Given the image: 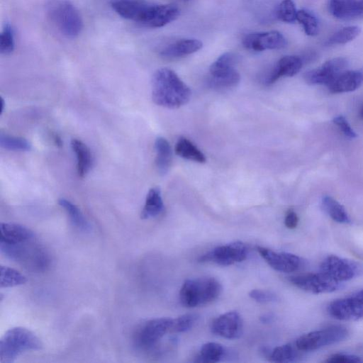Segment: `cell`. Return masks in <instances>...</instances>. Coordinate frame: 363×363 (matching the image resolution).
Instances as JSON below:
<instances>
[{
    "label": "cell",
    "instance_id": "cell-2",
    "mask_svg": "<svg viewBox=\"0 0 363 363\" xmlns=\"http://www.w3.org/2000/svg\"><path fill=\"white\" fill-rule=\"evenodd\" d=\"M0 250L7 258L32 271H43L50 263L48 252L35 237L17 243L0 242Z\"/></svg>",
    "mask_w": 363,
    "mask_h": 363
},
{
    "label": "cell",
    "instance_id": "cell-4",
    "mask_svg": "<svg viewBox=\"0 0 363 363\" xmlns=\"http://www.w3.org/2000/svg\"><path fill=\"white\" fill-rule=\"evenodd\" d=\"M43 344L31 330L23 327L8 330L0 340V362L13 363L21 354L39 350Z\"/></svg>",
    "mask_w": 363,
    "mask_h": 363
},
{
    "label": "cell",
    "instance_id": "cell-6",
    "mask_svg": "<svg viewBox=\"0 0 363 363\" xmlns=\"http://www.w3.org/2000/svg\"><path fill=\"white\" fill-rule=\"evenodd\" d=\"M172 318H157L140 324L134 333L135 345L143 351H151L170 332Z\"/></svg>",
    "mask_w": 363,
    "mask_h": 363
},
{
    "label": "cell",
    "instance_id": "cell-32",
    "mask_svg": "<svg viewBox=\"0 0 363 363\" xmlns=\"http://www.w3.org/2000/svg\"><path fill=\"white\" fill-rule=\"evenodd\" d=\"M26 281V277L18 271L6 266H1V289L22 285Z\"/></svg>",
    "mask_w": 363,
    "mask_h": 363
},
{
    "label": "cell",
    "instance_id": "cell-17",
    "mask_svg": "<svg viewBox=\"0 0 363 363\" xmlns=\"http://www.w3.org/2000/svg\"><path fill=\"white\" fill-rule=\"evenodd\" d=\"M303 65L301 57L296 55H286L281 57L270 70L264 79L266 85L274 84L281 77H292L296 74Z\"/></svg>",
    "mask_w": 363,
    "mask_h": 363
},
{
    "label": "cell",
    "instance_id": "cell-39",
    "mask_svg": "<svg viewBox=\"0 0 363 363\" xmlns=\"http://www.w3.org/2000/svg\"><path fill=\"white\" fill-rule=\"evenodd\" d=\"M328 363H357L360 362L359 357L353 354H334L330 355L325 360Z\"/></svg>",
    "mask_w": 363,
    "mask_h": 363
},
{
    "label": "cell",
    "instance_id": "cell-13",
    "mask_svg": "<svg viewBox=\"0 0 363 363\" xmlns=\"http://www.w3.org/2000/svg\"><path fill=\"white\" fill-rule=\"evenodd\" d=\"M286 43L284 36L277 30L251 33L242 39L243 46L247 50L255 52L281 49L286 45Z\"/></svg>",
    "mask_w": 363,
    "mask_h": 363
},
{
    "label": "cell",
    "instance_id": "cell-38",
    "mask_svg": "<svg viewBox=\"0 0 363 363\" xmlns=\"http://www.w3.org/2000/svg\"><path fill=\"white\" fill-rule=\"evenodd\" d=\"M249 296L255 301L262 303L274 302L278 299L275 294L261 289H253L250 291Z\"/></svg>",
    "mask_w": 363,
    "mask_h": 363
},
{
    "label": "cell",
    "instance_id": "cell-10",
    "mask_svg": "<svg viewBox=\"0 0 363 363\" xmlns=\"http://www.w3.org/2000/svg\"><path fill=\"white\" fill-rule=\"evenodd\" d=\"M289 281L303 291L316 294L333 292L342 284L320 272L294 275L289 277Z\"/></svg>",
    "mask_w": 363,
    "mask_h": 363
},
{
    "label": "cell",
    "instance_id": "cell-33",
    "mask_svg": "<svg viewBox=\"0 0 363 363\" xmlns=\"http://www.w3.org/2000/svg\"><path fill=\"white\" fill-rule=\"evenodd\" d=\"M296 21L302 25L306 35L313 36L318 33V22L316 17L310 11L301 9L297 11Z\"/></svg>",
    "mask_w": 363,
    "mask_h": 363
},
{
    "label": "cell",
    "instance_id": "cell-41",
    "mask_svg": "<svg viewBox=\"0 0 363 363\" xmlns=\"http://www.w3.org/2000/svg\"><path fill=\"white\" fill-rule=\"evenodd\" d=\"M298 223V218L297 216V214L295 213L294 211L290 209L287 211L285 219H284V224L286 228L289 229H294L295 228Z\"/></svg>",
    "mask_w": 363,
    "mask_h": 363
},
{
    "label": "cell",
    "instance_id": "cell-27",
    "mask_svg": "<svg viewBox=\"0 0 363 363\" xmlns=\"http://www.w3.org/2000/svg\"><path fill=\"white\" fill-rule=\"evenodd\" d=\"M321 204L323 210L335 221L340 223H350V220L345 208L331 196H323Z\"/></svg>",
    "mask_w": 363,
    "mask_h": 363
},
{
    "label": "cell",
    "instance_id": "cell-14",
    "mask_svg": "<svg viewBox=\"0 0 363 363\" xmlns=\"http://www.w3.org/2000/svg\"><path fill=\"white\" fill-rule=\"evenodd\" d=\"M140 24L149 28H160L178 18L180 10L172 4H155L150 3Z\"/></svg>",
    "mask_w": 363,
    "mask_h": 363
},
{
    "label": "cell",
    "instance_id": "cell-15",
    "mask_svg": "<svg viewBox=\"0 0 363 363\" xmlns=\"http://www.w3.org/2000/svg\"><path fill=\"white\" fill-rule=\"evenodd\" d=\"M328 311L331 316L341 320H363V302L350 296L331 302Z\"/></svg>",
    "mask_w": 363,
    "mask_h": 363
},
{
    "label": "cell",
    "instance_id": "cell-47",
    "mask_svg": "<svg viewBox=\"0 0 363 363\" xmlns=\"http://www.w3.org/2000/svg\"><path fill=\"white\" fill-rule=\"evenodd\" d=\"M185 1H189V0H185Z\"/></svg>",
    "mask_w": 363,
    "mask_h": 363
},
{
    "label": "cell",
    "instance_id": "cell-22",
    "mask_svg": "<svg viewBox=\"0 0 363 363\" xmlns=\"http://www.w3.org/2000/svg\"><path fill=\"white\" fill-rule=\"evenodd\" d=\"M239 60V56L232 52L221 55L209 68L211 77H225L237 72L235 65Z\"/></svg>",
    "mask_w": 363,
    "mask_h": 363
},
{
    "label": "cell",
    "instance_id": "cell-43",
    "mask_svg": "<svg viewBox=\"0 0 363 363\" xmlns=\"http://www.w3.org/2000/svg\"><path fill=\"white\" fill-rule=\"evenodd\" d=\"M352 296L363 302V289L352 294Z\"/></svg>",
    "mask_w": 363,
    "mask_h": 363
},
{
    "label": "cell",
    "instance_id": "cell-45",
    "mask_svg": "<svg viewBox=\"0 0 363 363\" xmlns=\"http://www.w3.org/2000/svg\"><path fill=\"white\" fill-rule=\"evenodd\" d=\"M359 118H361L362 121H363V104L359 109Z\"/></svg>",
    "mask_w": 363,
    "mask_h": 363
},
{
    "label": "cell",
    "instance_id": "cell-21",
    "mask_svg": "<svg viewBox=\"0 0 363 363\" xmlns=\"http://www.w3.org/2000/svg\"><path fill=\"white\" fill-rule=\"evenodd\" d=\"M328 11L340 20L359 18V0H330Z\"/></svg>",
    "mask_w": 363,
    "mask_h": 363
},
{
    "label": "cell",
    "instance_id": "cell-12",
    "mask_svg": "<svg viewBox=\"0 0 363 363\" xmlns=\"http://www.w3.org/2000/svg\"><path fill=\"white\" fill-rule=\"evenodd\" d=\"M260 256L274 269L281 272H294L303 264V260L298 256L285 252H274L271 249L257 246Z\"/></svg>",
    "mask_w": 363,
    "mask_h": 363
},
{
    "label": "cell",
    "instance_id": "cell-11",
    "mask_svg": "<svg viewBox=\"0 0 363 363\" xmlns=\"http://www.w3.org/2000/svg\"><path fill=\"white\" fill-rule=\"evenodd\" d=\"M348 62L344 57H335L326 61L320 67L304 73L305 82L311 85H328L336 76L345 71Z\"/></svg>",
    "mask_w": 363,
    "mask_h": 363
},
{
    "label": "cell",
    "instance_id": "cell-5",
    "mask_svg": "<svg viewBox=\"0 0 363 363\" xmlns=\"http://www.w3.org/2000/svg\"><path fill=\"white\" fill-rule=\"evenodd\" d=\"M221 290L220 282L213 277L186 279L180 289L179 301L186 308L203 306L217 299Z\"/></svg>",
    "mask_w": 363,
    "mask_h": 363
},
{
    "label": "cell",
    "instance_id": "cell-3",
    "mask_svg": "<svg viewBox=\"0 0 363 363\" xmlns=\"http://www.w3.org/2000/svg\"><path fill=\"white\" fill-rule=\"evenodd\" d=\"M45 13L64 36L74 38L81 33L83 28L82 16L69 0H49L45 4Z\"/></svg>",
    "mask_w": 363,
    "mask_h": 363
},
{
    "label": "cell",
    "instance_id": "cell-23",
    "mask_svg": "<svg viewBox=\"0 0 363 363\" xmlns=\"http://www.w3.org/2000/svg\"><path fill=\"white\" fill-rule=\"evenodd\" d=\"M71 147L77 158V170L80 177H84L91 168L93 159L86 144L78 139H72Z\"/></svg>",
    "mask_w": 363,
    "mask_h": 363
},
{
    "label": "cell",
    "instance_id": "cell-19",
    "mask_svg": "<svg viewBox=\"0 0 363 363\" xmlns=\"http://www.w3.org/2000/svg\"><path fill=\"white\" fill-rule=\"evenodd\" d=\"M362 83L363 74L361 72L347 70L340 73L327 86L331 93H345L356 90Z\"/></svg>",
    "mask_w": 363,
    "mask_h": 363
},
{
    "label": "cell",
    "instance_id": "cell-31",
    "mask_svg": "<svg viewBox=\"0 0 363 363\" xmlns=\"http://www.w3.org/2000/svg\"><path fill=\"white\" fill-rule=\"evenodd\" d=\"M300 352L296 346L291 344H286L274 348L269 353L268 357L270 362H289L294 361Z\"/></svg>",
    "mask_w": 363,
    "mask_h": 363
},
{
    "label": "cell",
    "instance_id": "cell-24",
    "mask_svg": "<svg viewBox=\"0 0 363 363\" xmlns=\"http://www.w3.org/2000/svg\"><path fill=\"white\" fill-rule=\"evenodd\" d=\"M155 149L156 152L155 165L161 175L167 173L172 164V152L169 142L162 137L155 140Z\"/></svg>",
    "mask_w": 363,
    "mask_h": 363
},
{
    "label": "cell",
    "instance_id": "cell-7",
    "mask_svg": "<svg viewBox=\"0 0 363 363\" xmlns=\"http://www.w3.org/2000/svg\"><path fill=\"white\" fill-rule=\"evenodd\" d=\"M349 335L343 326L334 325L314 330L300 336L295 346L300 352H310L346 339Z\"/></svg>",
    "mask_w": 363,
    "mask_h": 363
},
{
    "label": "cell",
    "instance_id": "cell-44",
    "mask_svg": "<svg viewBox=\"0 0 363 363\" xmlns=\"http://www.w3.org/2000/svg\"><path fill=\"white\" fill-rule=\"evenodd\" d=\"M359 18H363V0H359Z\"/></svg>",
    "mask_w": 363,
    "mask_h": 363
},
{
    "label": "cell",
    "instance_id": "cell-28",
    "mask_svg": "<svg viewBox=\"0 0 363 363\" xmlns=\"http://www.w3.org/2000/svg\"><path fill=\"white\" fill-rule=\"evenodd\" d=\"M58 203L67 212L73 225L83 231H87L89 229L88 221L75 204L65 198L60 199Z\"/></svg>",
    "mask_w": 363,
    "mask_h": 363
},
{
    "label": "cell",
    "instance_id": "cell-25",
    "mask_svg": "<svg viewBox=\"0 0 363 363\" xmlns=\"http://www.w3.org/2000/svg\"><path fill=\"white\" fill-rule=\"evenodd\" d=\"M164 203L159 188L150 189L146 196L145 201L141 211L140 218L148 219L155 217L162 212Z\"/></svg>",
    "mask_w": 363,
    "mask_h": 363
},
{
    "label": "cell",
    "instance_id": "cell-29",
    "mask_svg": "<svg viewBox=\"0 0 363 363\" xmlns=\"http://www.w3.org/2000/svg\"><path fill=\"white\" fill-rule=\"evenodd\" d=\"M225 353L224 347L217 342H207L202 345L196 362L203 363H215L219 362Z\"/></svg>",
    "mask_w": 363,
    "mask_h": 363
},
{
    "label": "cell",
    "instance_id": "cell-35",
    "mask_svg": "<svg viewBox=\"0 0 363 363\" xmlns=\"http://www.w3.org/2000/svg\"><path fill=\"white\" fill-rule=\"evenodd\" d=\"M14 48V30L12 26L7 23L4 24L0 35V52L3 55H9Z\"/></svg>",
    "mask_w": 363,
    "mask_h": 363
},
{
    "label": "cell",
    "instance_id": "cell-8",
    "mask_svg": "<svg viewBox=\"0 0 363 363\" xmlns=\"http://www.w3.org/2000/svg\"><path fill=\"white\" fill-rule=\"evenodd\" d=\"M320 272L342 283L360 276L363 273V265L354 260L330 255L322 262Z\"/></svg>",
    "mask_w": 363,
    "mask_h": 363
},
{
    "label": "cell",
    "instance_id": "cell-30",
    "mask_svg": "<svg viewBox=\"0 0 363 363\" xmlns=\"http://www.w3.org/2000/svg\"><path fill=\"white\" fill-rule=\"evenodd\" d=\"M357 26L343 27L333 34L325 42L327 45H343L355 39L360 33Z\"/></svg>",
    "mask_w": 363,
    "mask_h": 363
},
{
    "label": "cell",
    "instance_id": "cell-9",
    "mask_svg": "<svg viewBox=\"0 0 363 363\" xmlns=\"http://www.w3.org/2000/svg\"><path fill=\"white\" fill-rule=\"evenodd\" d=\"M247 252V247L245 243L236 241L215 247L201 255L199 261L228 266L245 260Z\"/></svg>",
    "mask_w": 363,
    "mask_h": 363
},
{
    "label": "cell",
    "instance_id": "cell-20",
    "mask_svg": "<svg viewBox=\"0 0 363 363\" xmlns=\"http://www.w3.org/2000/svg\"><path fill=\"white\" fill-rule=\"evenodd\" d=\"M33 238V232L22 225L13 223L0 225V242L17 243Z\"/></svg>",
    "mask_w": 363,
    "mask_h": 363
},
{
    "label": "cell",
    "instance_id": "cell-34",
    "mask_svg": "<svg viewBox=\"0 0 363 363\" xmlns=\"http://www.w3.org/2000/svg\"><path fill=\"white\" fill-rule=\"evenodd\" d=\"M0 145L4 149L15 151H27L31 147L26 139L3 133L0 135Z\"/></svg>",
    "mask_w": 363,
    "mask_h": 363
},
{
    "label": "cell",
    "instance_id": "cell-18",
    "mask_svg": "<svg viewBox=\"0 0 363 363\" xmlns=\"http://www.w3.org/2000/svg\"><path fill=\"white\" fill-rule=\"evenodd\" d=\"M202 43L194 38H184L168 43L159 49V55L165 59H176L192 54L202 48Z\"/></svg>",
    "mask_w": 363,
    "mask_h": 363
},
{
    "label": "cell",
    "instance_id": "cell-36",
    "mask_svg": "<svg viewBox=\"0 0 363 363\" xmlns=\"http://www.w3.org/2000/svg\"><path fill=\"white\" fill-rule=\"evenodd\" d=\"M199 316L194 313H186L173 319L170 333H184L189 330L196 323Z\"/></svg>",
    "mask_w": 363,
    "mask_h": 363
},
{
    "label": "cell",
    "instance_id": "cell-46",
    "mask_svg": "<svg viewBox=\"0 0 363 363\" xmlns=\"http://www.w3.org/2000/svg\"><path fill=\"white\" fill-rule=\"evenodd\" d=\"M4 99L2 98H1V114L4 111Z\"/></svg>",
    "mask_w": 363,
    "mask_h": 363
},
{
    "label": "cell",
    "instance_id": "cell-16",
    "mask_svg": "<svg viewBox=\"0 0 363 363\" xmlns=\"http://www.w3.org/2000/svg\"><path fill=\"white\" fill-rule=\"evenodd\" d=\"M212 333L227 339L238 337L242 330V320L237 311H229L215 318L211 325Z\"/></svg>",
    "mask_w": 363,
    "mask_h": 363
},
{
    "label": "cell",
    "instance_id": "cell-1",
    "mask_svg": "<svg viewBox=\"0 0 363 363\" xmlns=\"http://www.w3.org/2000/svg\"><path fill=\"white\" fill-rule=\"evenodd\" d=\"M189 87L169 68L157 69L152 79V98L155 104L169 108H177L191 98Z\"/></svg>",
    "mask_w": 363,
    "mask_h": 363
},
{
    "label": "cell",
    "instance_id": "cell-42",
    "mask_svg": "<svg viewBox=\"0 0 363 363\" xmlns=\"http://www.w3.org/2000/svg\"><path fill=\"white\" fill-rule=\"evenodd\" d=\"M260 321L262 323H264V324H268V323H270L273 321L274 320V316L272 315V314H270V313H267V314H264L262 315L261 317H260Z\"/></svg>",
    "mask_w": 363,
    "mask_h": 363
},
{
    "label": "cell",
    "instance_id": "cell-40",
    "mask_svg": "<svg viewBox=\"0 0 363 363\" xmlns=\"http://www.w3.org/2000/svg\"><path fill=\"white\" fill-rule=\"evenodd\" d=\"M333 123L341 130L343 134L350 138L357 137L356 133L351 128L345 118L342 116H338L333 119Z\"/></svg>",
    "mask_w": 363,
    "mask_h": 363
},
{
    "label": "cell",
    "instance_id": "cell-26",
    "mask_svg": "<svg viewBox=\"0 0 363 363\" xmlns=\"http://www.w3.org/2000/svg\"><path fill=\"white\" fill-rule=\"evenodd\" d=\"M174 151L177 155L189 160L199 163H204L206 161L203 153L184 137H181L177 140Z\"/></svg>",
    "mask_w": 363,
    "mask_h": 363
},
{
    "label": "cell",
    "instance_id": "cell-37",
    "mask_svg": "<svg viewBox=\"0 0 363 363\" xmlns=\"http://www.w3.org/2000/svg\"><path fill=\"white\" fill-rule=\"evenodd\" d=\"M297 11L292 0H283L277 9L278 18L286 23H293L296 20Z\"/></svg>",
    "mask_w": 363,
    "mask_h": 363
}]
</instances>
